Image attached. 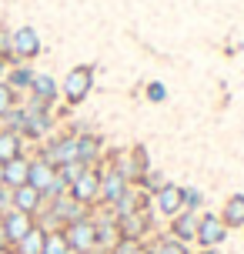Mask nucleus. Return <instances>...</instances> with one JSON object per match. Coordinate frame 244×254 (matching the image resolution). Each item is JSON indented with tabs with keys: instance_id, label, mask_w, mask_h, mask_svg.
I'll return each instance as SVG.
<instances>
[{
	"instance_id": "nucleus-12",
	"label": "nucleus",
	"mask_w": 244,
	"mask_h": 254,
	"mask_svg": "<svg viewBox=\"0 0 244 254\" xmlns=\"http://www.w3.org/2000/svg\"><path fill=\"white\" fill-rule=\"evenodd\" d=\"M77 161L84 167H97L104 161V140L101 134H84V130H77Z\"/></svg>"
},
{
	"instance_id": "nucleus-32",
	"label": "nucleus",
	"mask_w": 244,
	"mask_h": 254,
	"mask_svg": "<svg viewBox=\"0 0 244 254\" xmlns=\"http://www.w3.org/2000/svg\"><path fill=\"white\" fill-rule=\"evenodd\" d=\"M181 194H184V211H197V207L204 204V194L197 188H184Z\"/></svg>"
},
{
	"instance_id": "nucleus-6",
	"label": "nucleus",
	"mask_w": 244,
	"mask_h": 254,
	"mask_svg": "<svg viewBox=\"0 0 244 254\" xmlns=\"http://www.w3.org/2000/svg\"><path fill=\"white\" fill-rule=\"evenodd\" d=\"M44 211L54 217V224H57V228H67V224H74V221H84V217H90V207H84L80 201H74L70 194H64V197L51 201Z\"/></svg>"
},
{
	"instance_id": "nucleus-35",
	"label": "nucleus",
	"mask_w": 244,
	"mask_h": 254,
	"mask_svg": "<svg viewBox=\"0 0 244 254\" xmlns=\"http://www.w3.org/2000/svg\"><path fill=\"white\" fill-rule=\"evenodd\" d=\"M0 254H10V241H7V231H3V221H0Z\"/></svg>"
},
{
	"instance_id": "nucleus-27",
	"label": "nucleus",
	"mask_w": 244,
	"mask_h": 254,
	"mask_svg": "<svg viewBox=\"0 0 244 254\" xmlns=\"http://www.w3.org/2000/svg\"><path fill=\"white\" fill-rule=\"evenodd\" d=\"M67 238L64 231H47V241H44V254H67Z\"/></svg>"
},
{
	"instance_id": "nucleus-30",
	"label": "nucleus",
	"mask_w": 244,
	"mask_h": 254,
	"mask_svg": "<svg viewBox=\"0 0 244 254\" xmlns=\"http://www.w3.org/2000/svg\"><path fill=\"white\" fill-rule=\"evenodd\" d=\"M114 254H147V241H130V238H121L114 244Z\"/></svg>"
},
{
	"instance_id": "nucleus-7",
	"label": "nucleus",
	"mask_w": 244,
	"mask_h": 254,
	"mask_svg": "<svg viewBox=\"0 0 244 254\" xmlns=\"http://www.w3.org/2000/svg\"><path fill=\"white\" fill-rule=\"evenodd\" d=\"M40 157L51 167L74 164V161H77V130H74V134H64V137H54L51 144L40 151Z\"/></svg>"
},
{
	"instance_id": "nucleus-38",
	"label": "nucleus",
	"mask_w": 244,
	"mask_h": 254,
	"mask_svg": "<svg viewBox=\"0 0 244 254\" xmlns=\"http://www.w3.org/2000/svg\"><path fill=\"white\" fill-rule=\"evenodd\" d=\"M0 188H3V164H0Z\"/></svg>"
},
{
	"instance_id": "nucleus-26",
	"label": "nucleus",
	"mask_w": 244,
	"mask_h": 254,
	"mask_svg": "<svg viewBox=\"0 0 244 254\" xmlns=\"http://www.w3.org/2000/svg\"><path fill=\"white\" fill-rule=\"evenodd\" d=\"M164 184H167V181L161 178L157 171H147V174H144L141 181H134V188H141L144 194H147V197H154V194H157V190H161V188H164Z\"/></svg>"
},
{
	"instance_id": "nucleus-23",
	"label": "nucleus",
	"mask_w": 244,
	"mask_h": 254,
	"mask_svg": "<svg viewBox=\"0 0 244 254\" xmlns=\"http://www.w3.org/2000/svg\"><path fill=\"white\" fill-rule=\"evenodd\" d=\"M147 254H191V248L171 234H157L154 241H147Z\"/></svg>"
},
{
	"instance_id": "nucleus-31",
	"label": "nucleus",
	"mask_w": 244,
	"mask_h": 254,
	"mask_svg": "<svg viewBox=\"0 0 244 254\" xmlns=\"http://www.w3.org/2000/svg\"><path fill=\"white\" fill-rule=\"evenodd\" d=\"M144 97H147L151 104H164L167 101V87L161 84V80H151V84L144 87Z\"/></svg>"
},
{
	"instance_id": "nucleus-16",
	"label": "nucleus",
	"mask_w": 244,
	"mask_h": 254,
	"mask_svg": "<svg viewBox=\"0 0 244 254\" xmlns=\"http://www.w3.org/2000/svg\"><path fill=\"white\" fill-rule=\"evenodd\" d=\"M0 221H3V231H7V241H10V248L20 241V238H24V234L34 228V224H37V221H34V214H24V211H17V207H13L7 217H0Z\"/></svg>"
},
{
	"instance_id": "nucleus-25",
	"label": "nucleus",
	"mask_w": 244,
	"mask_h": 254,
	"mask_svg": "<svg viewBox=\"0 0 244 254\" xmlns=\"http://www.w3.org/2000/svg\"><path fill=\"white\" fill-rule=\"evenodd\" d=\"M7 87L17 94V90H30V80H34V70H27V67H20V64H13V67H7Z\"/></svg>"
},
{
	"instance_id": "nucleus-19",
	"label": "nucleus",
	"mask_w": 244,
	"mask_h": 254,
	"mask_svg": "<svg viewBox=\"0 0 244 254\" xmlns=\"http://www.w3.org/2000/svg\"><path fill=\"white\" fill-rule=\"evenodd\" d=\"M221 221H224V228L234 231V228H244V194H231L224 207H221Z\"/></svg>"
},
{
	"instance_id": "nucleus-10",
	"label": "nucleus",
	"mask_w": 244,
	"mask_h": 254,
	"mask_svg": "<svg viewBox=\"0 0 244 254\" xmlns=\"http://www.w3.org/2000/svg\"><path fill=\"white\" fill-rule=\"evenodd\" d=\"M37 54H40V37H37V30H34L30 24L17 27V30H13V64L30 61V57H37Z\"/></svg>"
},
{
	"instance_id": "nucleus-39",
	"label": "nucleus",
	"mask_w": 244,
	"mask_h": 254,
	"mask_svg": "<svg viewBox=\"0 0 244 254\" xmlns=\"http://www.w3.org/2000/svg\"><path fill=\"white\" fill-rule=\"evenodd\" d=\"M67 254H77V251H67Z\"/></svg>"
},
{
	"instance_id": "nucleus-17",
	"label": "nucleus",
	"mask_w": 244,
	"mask_h": 254,
	"mask_svg": "<svg viewBox=\"0 0 244 254\" xmlns=\"http://www.w3.org/2000/svg\"><path fill=\"white\" fill-rule=\"evenodd\" d=\"M54 174H57V167H51L44 157H34V161H30V174H27V184H30V188H37L40 194H44V190L51 188Z\"/></svg>"
},
{
	"instance_id": "nucleus-15",
	"label": "nucleus",
	"mask_w": 244,
	"mask_h": 254,
	"mask_svg": "<svg viewBox=\"0 0 244 254\" xmlns=\"http://www.w3.org/2000/svg\"><path fill=\"white\" fill-rule=\"evenodd\" d=\"M20 111H24V127H20V137H30V140L47 137V130L54 127L51 114H40V111H27V107H20Z\"/></svg>"
},
{
	"instance_id": "nucleus-13",
	"label": "nucleus",
	"mask_w": 244,
	"mask_h": 254,
	"mask_svg": "<svg viewBox=\"0 0 244 254\" xmlns=\"http://www.w3.org/2000/svg\"><path fill=\"white\" fill-rule=\"evenodd\" d=\"M197 221H201L197 211H178V214L171 217V224H167V234L184 241V244H191L197 238Z\"/></svg>"
},
{
	"instance_id": "nucleus-36",
	"label": "nucleus",
	"mask_w": 244,
	"mask_h": 254,
	"mask_svg": "<svg viewBox=\"0 0 244 254\" xmlns=\"http://www.w3.org/2000/svg\"><path fill=\"white\" fill-rule=\"evenodd\" d=\"M197 254H221V248H201Z\"/></svg>"
},
{
	"instance_id": "nucleus-33",
	"label": "nucleus",
	"mask_w": 244,
	"mask_h": 254,
	"mask_svg": "<svg viewBox=\"0 0 244 254\" xmlns=\"http://www.w3.org/2000/svg\"><path fill=\"white\" fill-rule=\"evenodd\" d=\"M57 171H61V178H64L67 184H74V181H77L80 174H84V171H87V167L80 164V161H74V164H64V167H57Z\"/></svg>"
},
{
	"instance_id": "nucleus-11",
	"label": "nucleus",
	"mask_w": 244,
	"mask_h": 254,
	"mask_svg": "<svg viewBox=\"0 0 244 254\" xmlns=\"http://www.w3.org/2000/svg\"><path fill=\"white\" fill-rule=\"evenodd\" d=\"M90 217H94V211H90ZM94 224H97V251H114V244L121 241V228H117L114 211H101L94 217Z\"/></svg>"
},
{
	"instance_id": "nucleus-21",
	"label": "nucleus",
	"mask_w": 244,
	"mask_h": 254,
	"mask_svg": "<svg viewBox=\"0 0 244 254\" xmlns=\"http://www.w3.org/2000/svg\"><path fill=\"white\" fill-rule=\"evenodd\" d=\"M20 154H24V137L17 130H3L0 127V164H7L13 157H20Z\"/></svg>"
},
{
	"instance_id": "nucleus-8",
	"label": "nucleus",
	"mask_w": 244,
	"mask_h": 254,
	"mask_svg": "<svg viewBox=\"0 0 244 254\" xmlns=\"http://www.w3.org/2000/svg\"><path fill=\"white\" fill-rule=\"evenodd\" d=\"M224 238H228V228H224L221 214H214V211L201 214V221H197V238H194V244H197V248H221V244H224Z\"/></svg>"
},
{
	"instance_id": "nucleus-29",
	"label": "nucleus",
	"mask_w": 244,
	"mask_h": 254,
	"mask_svg": "<svg viewBox=\"0 0 244 254\" xmlns=\"http://www.w3.org/2000/svg\"><path fill=\"white\" fill-rule=\"evenodd\" d=\"M0 61L13 67V34L7 27H0Z\"/></svg>"
},
{
	"instance_id": "nucleus-28",
	"label": "nucleus",
	"mask_w": 244,
	"mask_h": 254,
	"mask_svg": "<svg viewBox=\"0 0 244 254\" xmlns=\"http://www.w3.org/2000/svg\"><path fill=\"white\" fill-rule=\"evenodd\" d=\"M13 107H17V94L7 87V80H0V121L10 114Z\"/></svg>"
},
{
	"instance_id": "nucleus-34",
	"label": "nucleus",
	"mask_w": 244,
	"mask_h": 254,
	"mask_svg": "<svg viewBox=\"0 0 244 254\" xmlns=\"http://www.w3.org/2000/svg\"><path fill=\"white\" fill-rule=\"evenodd\" d=\"M10 211H13V188L3 184V188H0V217H7Z\"/></svg>"
},
{
	"instance_id": "nucleus-20",
	"label": "nucleus",
	"mask_w": 244,
	"mask_h": 254,
	"mask_svg": "<svg viewBox=\"0 0 244 254\" xmlns=\"http://www.w3.org/2000/svg\"><path fill=\"white\" fill-rule=\"evenodd\" d=\"M27 174H30V157H24V154L3 164V184H7V188H20V184H27Z\"/></svg>"
},
{
	"instance_id": "nucleus-4",
	"label": "nucleus",
	"mask_w": 244,
	"mask_h": 254,
	"mask_svg": "<svg viewBox=\"0 0 244 254\" xmlns=\"http://www.w3.org/2000/svg\"><path fill=\"white\" fill-rule=\"evenodd\" d=\"M104 161H107V157H104ZM127 188H130V181L124 178L114 164L101 167V201H97V207H114V204L127 194Z\"/></svg>"
},
{
	"instance_id": "nucleus-3",
	"label": "nucleus",
	"mask_w": 244,
	"mask_h": 254,
	"mask_svg": "<svg viewBox=\"0 0 244 254\" xmlns=\"http://www.w3.org/2000/svg\"><path fill=\"white\" fill-rule=\"evenodd\" d=\"M101 164H104V161H101ZM101 164H97V167H87V171H84V174L70 184V190H67L74 201H80L84 207H90V211H94V207H97V201H101Z\"/></svg>"
},
{
	"instance_id": "nucleus-9",
	"label": "nucleus",
	"mask_w": 244,
	"mask_h": 254,
	"mask_svg": "<svg viewBox=\"0 0 244 254\" xmlns=\"http://www.w3.org/2000/svg\"><path fill=\"white\" fill-rule=\"evenodd\" d=\"M181 190H184L181 184H164V188L151 197V207H154L157 214H164L167 221H171L178 211H184V194H181Z\"/></svg>"
},
{
	"instance_id": "nucleus-22",
	"label": "nucleus",
	"mask_w": 244,
	"mask_h": 254,
	"mask_svg": "<svg viewBox=\"0 0 244 254\" xmlns=\"http://www.w3.org/2000/svg\"><path fill=\"white\" fill-rule=\"evenodd\" d=\"M30 94L40 97V101H47V104H54L57 94H61V87H57V80H54L51 74H34V80H30Z\"/></svg>"
},
{
	"instance_id": "nucleus-1",
	"label": "nucleus",
	"mask_w": 244,
	"mask_h": 254,
	"mask_svg": "<svg viewBox=\"0 0 244 254\" xmlns=\"http://www.w3.org/2000/svg\"><path fill=\"white\" fill-rule=\"evenodd\" d=\"M61 90H64V101L70 104V107L84 104L87 94L94 90V64H80V67H74V70H67Z\"/></svg>"
},
{
	"instance_id": "nucleus-14",
	"label": "nucleus",
	"mask_w": 244,
	"mask_h": 254,
	"mask_svg": "<svg viewBox=\"0 0 244 254\" xmlns=\"http://www.w3.org/2000/svg\"><path fill=\"white\" fill-rule=\"evenodd\" d=\"M13 207H17V211H24V214H34V217H37L47 204H44V194H40L37 188L20 184V188H13Z\"/></svg>"
},
{
	"instance_id": "nucleus-24",
	"label": "nucleus",
	"mask_w": 244,
	"mask_h": 254,
	"mask_svg": "<svg viewBox=\"0 0 244 254\" xmlns=\"http://www.w3.org/2000/svg\"><path fill=\"white\" fill-rule=\"evenodd\" d=\"M127 161H130V181H141L147 171H154L144 144H134V147H130V151H127Z\"/></svg>"
},
{
	"instance_id": "nucleus-18",
	"label": "nucleus",
	"mask_w": 244,
	"mask_h": 254,
	"mask_svg": "<svg viewBox=\"0 0 244 254\" xmlns=\"http://www.w3.org/2000/svg\"><path fill=\"white\" fill-rule=\"evenodd\" d=\"M44 241H47V231L40 228V224H34V228L10 248V254H44Z\"/></svg>"
},
{
	"instance_id": "nucleus-5",
	"label": "nucleus",
	"mask_w": 244,
	"mask_h": 254,
	"mask_svg": "<svg viewBox=\"0 0 244 254\" xmlns=\"http://www.w3.org/2000/svg\"><path fill=\"white\" fill-rule=\"evenodd\" d=\"M117 228H121V238L144 241V238L154 231V207H141V211H134V214L117 217Z\"/></svg>"
},
{
	"instance_id": "nucleus-37",
	"label": "nucleus",
	"mask_w": 244,
	"mask_h": 254,
	"mask_svg": "<svg viewBox=\"0 0 244 254\" xmlns=\"http://www.w3.org/2000/svg\"><path fill=\"white\" fill-rule=\"evenodd\" d=\"M3 77H7V64L0 61V80H3Z\"/></svg>"
},
{
	"instance_id": "nucleus-2",
	"label": "nucleus",
	"mask_w": 244,
	"mask_h": 254,
	"mask_svg": "<svg viewBox=\"0 0 244 254\" xmlns=\"http://www.w3.org/2000/svg\"><path fill=\"white\" fill-rule=\"evenodd\" d=\"M64 238H67V248L77 254H94L97 251V224H94V217H84V221H74V224H67Z\"/></svg>"
}]
</instances>
